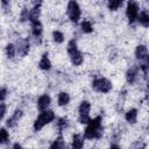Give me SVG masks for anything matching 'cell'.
Segmentation results:
<instances>
[{
    "label": "cell",
    "instance_id": "cell-7",
    "mask_svg": "<svg viewBox=\"0 0 149 149\" xmlns=\"http://www.w3.org/2000/svg\"><path fill=\"white\" fill-rule=\"evenodd\" d=\"M50 102H51L50 97H49L48 94H43V95H41V97L38 98V100H37V107H38L41 111H45V109L48 108V106L50 105Z\"/></svg>",
    "mask_w": 149,
    "mask_h": 149
},
{
    "label": "cell",
    "instance_id": "cell-12",
    "mask_svg": "<svg viewBox=\"0 0 149 149\" xmlns=\"http://www.w3.org/2000/svg\"><path fill=\"white\" fill-rule=\"evenodd\" d=\"M84 146V137L79 134L73 135V140H72V149H83Z\"/></svg>",
    "mask_w": 149,
    "mask_h": 149
},
{
    "label": "cell",
    "instance_id": "cell-14",
    "mask_svg": "<svg viewBox=\"0 0 149 149\" xmlns=\"http://www.w3.org/2000/svg\"><path fill=\"white\" fill-rule=\"evenodd\" d=\"M17 50H19V52H20L22 56L27 55L28 51H29V42H28V40H22V41H20V42H19Z\"/></svg>",
    "mask_w": 149,
    "mask_h": 149
},
{
    "label": "cell",
    "instance_id": "cell-2",
    "mask_svg": "<svg viewBox=\"0 0 149 149\" xmlns=\"http://www.w3.org/2000/svg\"><path fill=\"white\" fill-rule=\"evenodd\" d=\"M54 119H55V114H54L52 111H50V109L42 111V113L37 116V119H36L35 122H34V129H35L36 132L40 130L43 126H45L47 123L51 122Z\"/></svg>",
    "mask_w": 149,
    "mask_h": 149
},
{
    "label": "cell",
    "instance_id": "cell-24",
    "mask_svg": "<svg viewBox=\"0 0 149 149\" xmlns=\"http://www.w3.org/2000/svg\"><path fill=\"white\" fill-rule=\"evenodd\" d=\"M15 51H16V49H15V45L14 44H7V47H6V54H7V56L9 58H13L14 57Z\"/></svg>",
    "mask_w": 149,
    "mask_h": 149
},
{
    "label": "cell",
    "instance_id": "cell-16",
    "mask_svg": "<svg viewBox=\"0 0 149 149\" xmlns=\"http://www.w3.org/2000/svg\"><path fill=\"white\" fill-rule=\"evenodd\" d=\"M31 28H33V35L35 37H40L41 34H42V24L40 21H35V22H31Z\"/></svg>",
    "mask_w": 149,
    "mask_h": 149
},
{
    "label": "cell",
    "instance_id": "cell-30",
    "mask_svg": "<svg viewBox=\"0 0 149 149\" xmlns=\"http://www.w3.org/2000/svg\"><path fill=\"white\" fill-rule=\"evenodd\" d=\"M5 113H6V105L5 104H0V120L3 118Z\"/></svg>",
    "mask_w": 149,
    "mask_h": 149
},
{
    "label": "cell",
    "instance_id": "cell-8",
    "mask_svg": "<svg viewBox=\"0 0 149 149\" xmlns=\"http://www.w3.org/2000/svg\"><path fill=\"white\" fill-rule=\"evenodd\" d=\"M135 56L140 61L148 59V49H147V47L146 45H139L135 50Z\"/></svg>",
    "mask_w": 149,
    "mask_h": 149
},
{
    "label": "cell",
    "instance_id": "cell-19",
    "mask_svg": "<svg viewBox=\"0 0 149 149\" xmlns=\"http://www.w3.org/2000/svg\"><path fill=\"white\" fill-rule=\"evenodd\" d=\"M91 109V105L88 101H83L79 105V115H88Z\"/></svg>",
    "mask_w": 149,
    "mask_h": 149
},
{
    "label": "cell",
    "instance_id": "cell-11",
    "mask_svg": "<svg viewBox=\"0 0 149 149\" xmlns=\"http://www.w3.org/2000/svg\"><path fill=\"white\" fill-rule=\"evenodd\" d=\"M22 116V111H20V109H16L15 112H14V114L7 120V126L8 127H14L16 123H17V121H19V119Z\"/></svg>",
    "mask_w": 149,
    "mask_h": 149
},
{
    "label": "cell",
    "instance_id": "cell-4",
    "mask_svg": "<svg viewBox=\"0 0 149 149\" xmlns=\"http://www.w3.org/2000/svg\"><path fill=\"white\" fill-rule=\"evenodd\" d=\"M92 87H93L95 91H98V92L107 93V92L111 91V88H112V84H111V81H109L108 79L100 77V78H97V79L93 80V83H92Z\"/></svg>",
    "mask_w": 149,
    "mask_h": 149
},
{
    "label": "cell",
    "instance_id": "cell-21",
    "mask_svg": "<svg viewBox=\"0 0 149 149\" xmlns=\"http://www.w3.org/2000/svg\"><path fill=\"white\" fill-rule=\"evenodd\" d=\"M8 132L5 128L0 129V144H5L8 142Z\"/></svg>",
    "mask_w": 149,
    "mask_h": 149
},
{
    "label": "cell",
    "instance_id": "cell-32",
    "mask_svg": "<svg viewBox=\"0 0 149 149\" xmlns=\"http://www.w3.org/2000/svg\"><path fill=\"white\" fill-rule=\"evenodd\" d=\"M109 149H120V147H119V146H116V144H113Z\"/></svg>",
    "mask_w": 149,
    "mask_h": 149
},
{
    "label": "cell",
    "instance_id": "cell-13",
    "mask_svg": "<svg viewBox=\"0 0 149 149\" xmlns=\"http://www.w3.org/2000/svg\"><path fill=\"white\" fill-rule=\"evenodd\" d=\"M137 20L143 27H148L149 26V13H148V10H142L140 13V15L137 16Z\"/></svg>",
    "mask_w": 149,
    "mask_h": 149
},
{
    "label": "cell",
    "instance_id": "cell-9",
    "mask_svg": "<svg viewBox=\"0 0 149 149\" xmlns=\"http://www.w3.org/2000/svg\"><path fill=\"white\" fill-rule=\"evenodd\" d=\"M40 6H41V2L36 3V5L33 7V9L29 12V20H30L31 22L38 21V16H40V12H41Z\"/></svg>",
    "mask_w": 149,
    "mask_h": 149
},
{
    "label": "cell",
    "instance_id": "cell-31",
    "mask_svg": "<svg viewBox=\"0 0 149 149\" xmlns=\"http://www.w3.org/2000/svg\"><path fill=\"white\" fill-rule=\"evenodd\" d=\"M13 149H21V146H20L19 143H15V144L13 146Z\"/></svg>",
    "mask_w": 149,
    "mask_h": 149
},
{
    "label": "cell",
    "instance_id": "cell-17",
    "mask_svg": "<svg viewBox=\"0 0 149 149\" xmlns=\"http://www.w3.org/2000/svg\"><path fill=\"white\" fill-rule=\"evenodd\" d=\"M136 119H137V111H136L135 108L129 109V111L126 113V120H127V122H129V123H135V122H136Z\"/></svg>",
    "mask_w": 149,
    "mask_h": 149
},
{
    "label": "cell",
    "instance_id": "cell-5",
    "mask_svg": "<svg viewBox=\"0 0 149 149\" xmlns=\"http://www.w3.org/2000/svg\"><path fill=\"white\" fill-rule=\"evenodd\" d=\"M68 15H69V19L77 23L80 19V7L79 5L76 2V1H70L69 5H68Z\"/></svg>",
    "mask_w": 149,
    "mask_h": 149
},
{
    "label": "cell",
    "instance_id": "cell-15",
    "mask_svg": "<svg viewBox=\"0 0 149 149\" xmlns=\"http://www.w3.org/2000/svg\"><path fill=\"white\" fill-rule=\"evenodd\" d=\"M38 65H40V68H41L42 70H49V69L51 68V63H50V59H49L47 52L43 54V56H42V58H41Z\"/></svg>",
    "mask_w": 149,
    "mask_h": 149
},
{
    "label": "cell",
    "instance_id": "cell-26",
    "mask_svg": "<svg viewBox=\"0 0 149 149\" xmlns=\"http://www.w3.org/2000/svg\"><path fill=\"white\" fill-rule=\"evenodd\" d=\"M68 125H69V122H68V120H66L65 118L59 119V120H58V122H57V127H58L59 132H62L63 129H65V128L68 127Z\"/></svg>",
    "mask_w": 149,
    "mask_h": 149
},
{
    "label": "cell",
    "instance_id": "cell-20",
    "mask_svg": "<svg viewBox=\"0 0 149 149\" xmlns=\"http://www.w3.org/2000/svg\"><path fill=\"white\" fill-rule=\"evenodd\" d=\"M63 146H64V141L62 136H59L56 141L52 142V144L50 146V149H63Z\"/></svg>",
    "mask_w": 149,
    "mask_h": 149
},
{
    "label": "cell",
    "instance_id": "cell-18",
    "mask_svg": "<svg viewBox=\"0 0 149 149\" xmlns=\"http://www.w3.org/2000/svg\"><path fill=\"white\" fill-rule=\"evenodd\" d=\"M70 102V95L66 92H61L58 94V105L59 106H65Z\"/></svg>",
    "mask_w": 149,
    "mask_h": 149
},
{
    "label": "cell",
    "instance_id": "cell-6",
    "mask_svg": "<svg viewBox=\"0 0 149 149\" xmlns=\"http://www.w3.org/2000/svg\"><path fill=\"white\" fill-rule=\"evenodd\" d=\"M126 14H127V17H128L130 23L135 22L137 20V16H139V6H137V3L134 2V1H129L127 3Z\"/></svg>",
    "mask_w": 149,
    "mask_h": 149
},
{
    "label": "cell",
    "instance_id": "cell-27",
    "mask_svg": "<svg viewBox=\"0 0 149 149\" xmlns=\"http://www.w3.org/2000/svg\"><path fill=\"white\" fill-rule=\"evenodd\" d=\"M91 120L90 115H79V122L80 123H88Z\"/></svg>",
    "mask_w": 149,
    "mask_h": 149
},
{
    "label": "cell",
    "instance_id": "cell-1",
    "mask_svg": "<svg viewBox=\"0 0 149 149\" xmlns=\"http://www.w3.org/2000/svg\"><path fill=\"white\" fill-rule=\"evenodd\" d=\"M102 134V127H101V118L97 116L93 120H90L88 126L85 129L84 136L88 140H93V139H99Z\"/></svg>",
    "mask_w": 149,
    "mask_h": 149
},
{
    "label": "cell",
    "instance_id": "cell-28",
    "mask_svg": "<svg viewBox=\"0 0 149 149\" xmlns=\"http://www.w3.org/2000/svg\"><path fill=\"white\" fill-rule=\"evenodd\" d=\"M27 19H29V13H28L27 8H23L22 13H21V21H26Z\"/></svg>",
    "mask_w": 149,
    "mask_h": 149
},
{
    "label": "cell",
    "instance_id": "cell-3",
    "mask_svg": "<svg viewBox=\"0 0 149 149\" xmlns=\"http://www.w3.org/2000/svg\"><path fill=\"white\" fill-rule=\"evenodd\" d=\"M68 52L70 55L71 62L73 65H80L83 63V55L77 48V43L74 40H71L68 44Z\"/></svg>",
    "mask_w": 149,
    "mask_h": 149
},
{
    "label": "cell",
    "instance_id": "cell-25",
    "mask_svg": "<svg viewBox=\"0 0 149 149\" xmlns=\"http://www.w3.org/2000/svg\"><path fill=\"white\" fill-rule=\"evenodd\" d=\"M107 6H108V8H109L111 10H115V9H118L120 6H122V1H120V0H118V1L112 0V1L108 2Z\"/></svg>",
    "mask_w": 149,
    "mask_h": 149
},
{
    "label": "cell",
    "instance_id": "cell-10",
    "mask_svg": "<svg viewBox=\"0 0 149 149\" xmlns=\"http://www.w3.org/2000/svg\"><path fill=\"white\" fill-rule=\"evenodd\" d=\"M126 78H127V81H128L129 84H134L135 80H136V78H137V66L130 68V69L127 71Z\"/></svg>",
    "mask_w": 149,
    "mask_h": 149
},
{
    "label": "cell",
    "instance_id": "cell-29",
    "mask_svg": "<svg viewBox=\"0 0 149 149\" xmlns=\"http://www.w3.org/2000/svg\"><path fill=\"white\" fill-rule=\"evenodd\" d=\"M6 97H7V90L5 87L0 88V101H3L6 99Z\"/></svg>",
    "mask_w": 149,
    "mask_h": 149
},
{
    "label": "cell",
    "instance_id": "cell-22",
    "mask_svg": "<svg viewBox=\"0 0 149 149\" xmlns=\"http://www.w3.org/2000/svg\"><path fill=\"white\" fill-rule=\"evenodd\" d=\"M81 30H83L84 33H86V34L92 33L93 28H92L91 22H90V21H83V22H81Z\"/></svg>",
    "mask_w": 149,
    "mask_h": 149
},
{
    "label": "cell",
    "instance_id": "cell-23",
    "mask_svg": "<svg viewBox=\"0 0 149 149\" xmlns=\"http://www.w3.org/2000/svg\"><path fill=\"white\" fill-rule=\"evenodd\" d=\"M52 37H54V41H55L56 43H62V42L64 41V35H63V33H61V31H58V30H55V31L52 33Z\"/></svg>",
    "mask_w": 149,
    "mask_h": 149
}]
</instances>
